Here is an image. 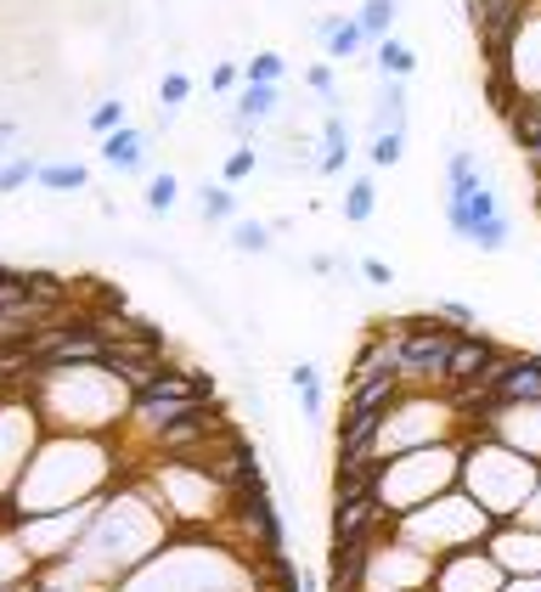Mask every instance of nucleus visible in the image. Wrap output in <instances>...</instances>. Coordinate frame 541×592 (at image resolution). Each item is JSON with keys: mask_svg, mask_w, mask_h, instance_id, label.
<instances>
[{"mask_svg": "<svg viewBox=\"0 0 541 592\" xmlns=\"http://www.w3.org/2000/svg\"><path fill=\"white\" fill-rule=\"evenodd\" d=\"M231 85H237V62L220 57L215 69H209V90H215V96H231Z\"/></svg>", "mask_w": 541, "mask_h": 592, "instance_id": "393cba45", "label": "nucleus"}, {"mask_svg": "<svg viewBox=\"0 0 541 592\" xmlns=\"http://www.w3.org/2000/svg\"><path fill=\"white\" fill-rule=\"evenodd\" d=\"M446 226H452V238L473 243L480 254H507V243H514V220H507L496 181L473 186V192H446Z\"/></svg>", "mask_w": 541, "mask_h": 592, "instance_id": "f03ea898", "label": "nucleus"}, {"mask_svg": "<svg viewBox=\"0 0 541 592\" xmlns=\"http://www.w3.org/2000/svg\"><path fill=\"white\" fill-rule=\"evenodd\" d=\"M288 384H293V389H311V384H322V367H316V361H293V367H288Z\"/></svg>", "mask_w": 541, "mask_h": 592, "instance_id": "bb28decb", "label": "nucleus"}, {"mask_svg": "<svg viewBox=\"0 0 541 592\" xmlns=\"http://www.w3.org/2000/svg\"><path fill=\"white\" fill-rule=\"evenodd\" d=\"M356 271H361V277H366L372 288H389V282H395V266H389V259H378V254H366Z\"/></svg>", "mask_w": 541, "mask_h": 592, "instance_id": "b1692460", "label": "nucleus"}, {"mask_svg": "<svg viewBox=\"0 0 541 592\" xmlns=\"http://www.w3.org/2000/svg\"><path fill=\"white\" fill-rule=\"evenodd\" d=\"M502 587H507L502 558L491 553V542H480V547H462V553L440 558L429 592H502Z\"/></svg>", "mask_w": 541, "mask_h": 592, "instance_id": "7ed1b4c3", "label": "nucleus"}, {"mask_svg": "<svg viewBox=\"0 0 541 592\" xmlns=\"http://www.w3.org/2000/svg\"><path fill=\"white\" fill-rule=\"evenodd\" d=\"M304 85H311L327 108H338V74H333V62H311V69H304Z\"/></svg>", "mask_w": 541, "mask_h": 592, "instance_id": "4be33fe9", "label": "nucleus"}, {"mask_svg": "<svg viewBox=\"0 0 541 592\" xmlns=\"http://www.w3.org/2000/svg\"><path fill=\"white\" fill-rule=\"evenodd\" d=\"M243 80H249V85H282V80H288L282 51H254V57H249V69H243Z\"/></svg>", "mask_w": 541, "mask_h": 592, "instance_id": "a211bd4d", "label": "nucleus"}, {"mask_svg": "<svg viewBox=\"0 0 541 592\" xmlns=\"http://www.w3.org/2000/svg\"><path fill=\"white\" fill-rule=\"evenodd\" d=\"M46 192H85L91 186V164H74V158H57V164H40V181Z\"/></svg>", "mask_w": 541, "mask_h": 592, "instance_id": "9b49d317", "label": "nucleus"}, {"mask_svg": "<svg viewBox=\"0 0 541 592\" xmlns=\"http://www.w3.org/2000/svg\"><path fill=\"white\" fill-rule=\"evenodd\" d=\"M187 96H192V80H187L181 69H169V74L158 80V102H164V113H176V108H187Z\"/></svg>", "mask_w": 541, "mask_h": 592, "instance_id": "412c9836", "label": "nucleus"}, {"mask_svg": "<svg viewBox=\"0 0 541 592\" xmlns=\"http://www.w3.org/2000/svg\"><path fill=\"white\" fill-rule=\"evenodd\" d=\"M530 197H536V215H541V176H536V192Z\"/></svg>", "mask_w": 541, "mask_h": 592, "instance_id": "cd10ccee", "label": "nucleus"}, {"mask_svg": "<svg viewBox=\"0 0 541 592\" xmlns=\"http://www.w3.org/2000/svg\"><path fill=\"white\" fill-rule=\"evenodd\" d=\"M197 204H203V220H209V226H231V220H237V192H231L226 181L197 186Z\"/></svg>", "mask_w": 541, "mask_h": 592, "instance_id": "4468645a", "label": "nucleus"}, {"mask_svg": "<svg viewBox=\"0 0 541 592\" xmlns=\"http://www.w3.org/2000/svg\"><path fill=\"white\" fill-rule=\"evenodd\" d=\"M147 147H153L147 130L124 124V130H113V136H101V164L119 170V176H142L147 170Z\"/></svg>", "mask_w": 541, "mask_h": 592, "instance_id": "39448f33", "label": "nucleus"}, {"mask_svg": "<svg viewBox=\"0 0 541 592\" xmlns=\"http://www.w3.org/2000/svg\"><path fill=\"white\" fill-rule=\"evenodd\" d=\"M176 197H181V181L169 176V170H153L147 176V192H142L147 215H169V209H176Z\"/></svg>", "mask_w": 541, "mask_h": 592, "instance_id": "dca6fc26", "label": "nucleus"}, {"mask_svg": "<svg viewBox=\"0 0 541 592\" xmlns=\"http://www.w3.org/2000/svg\"><path fill=\"white\" fill-rule=\"evenodd\" d=\"M400 158H406V130H378V136L366 142V164H372V170H395Z\"/></svg>", "mask_w": 541, "mask_h": 592, "instance_id": "2eb2a0df", "label": "nucleus"}, {"mask_svg": "<svg viewBox=\"0 0 541 592\" xmlns=\"http://www.w3.org/2000/svg\"><path fill=\"white\" fill-rule=\"evenodd\" d=\"M23 282H28V300H40L51 311H68L80 300V288H68V277H57V271H23Z\"/></svg>", "mask_w": 541, "mask_h": 592, "instance_id": "6e6552de", "label": "nucleus"}, {"mask_svg": "<svg viewBox=\"0 0 541 592\" xmlns=\"http://www.w3.org/2000/svg\"><path fill=\"white\" fill-rule=\"evenodd\" d=\"M496 407H541V355L507 350L496 373Z\"/></svg>", "mask_w": 541, "mask_h": 592, "instance_id": "20e7f679", "label": "nucleus"}, {"mask_svg": "<svg viewBox=\"0 0 541 592\" xmlns=\"http://www.w3.org/2000/svg\"><path fill=\"white\" fill-rule=\"evenodd\" d=\"M299 412H304V423H311V430H322V384L299 389Z\"/></svg>", "mask_w": 541, "mask_h": 592, "instance_id": "a878e982", "label": "nucleus"}, {"mask_svg": "<svg viewBox=\"0 0 541 592\" xmlns=\"http://www.w3.org/2000/svg\"><path fill=\"white\" fill-rule=\"evenodd\" d=\"M378 130H406V80H384L378 102H372V136Z\"/></svg>", "mask_w": 541, "mask_h": 592, "instance_id": "1a4fd4ad", "label": "nucleus"}, {"mask_svg": "<svg viewBox=\"0 0 541 592\" xmlns=\"http://www.w3.org/2000/svg\"><path fill=\"white\" fill-rule=\"evenodd\" d=\"M395 17H400V0H361V7H356V23H361V35L372 46L395 35Z\"/></svg>", "mask_w": 541, "mask_h": 592, "instance_id": "9d476101", "label": "nucleus"}, {"mask_svg": "<svg viewBox=\"0 0 541 592\" xmlns=\"http://www.w3.org/2000/svg\"><path fill=\"white\" fill-rule=\"evenodd\" d=\"M457 485L496 524H514L530 508L536 485H541V463H530L525 451H514L496 435H462V480Z\"/></svg>", "mask_w": 541, "mask_h": 592, "instance_id": "f257e3e1", "label": "nucleus"}, {"mask_svg": "<svg viewBox=\"0 0 541 592\" xmlns=\"http://www.w3.org/2000/svg\"><path fill=\"white\" fill-rule=\"evenodd\" d=\"M91 130H96V136H113V130H124V102H96L91 108Z\"/></svg>", "mask_w": 541, "mask_h": 592, "instance_id": "5701e85b", "label": "nucleus"}, {"mask_svg": "<svg viewBox=\"0 0 541 592\" xmlns=\"http://www.w3.org/2000/svg\"><path fill=\"white\" fill-rule=\"evenodd\" d=\"M28 181H40V158H7V164H0V192H23Z\"/></svg>", "mask_w": 541, "mask_h": 592, "instance_id": "6ab92c4d", "label": "nucleus"}, {"mask_svg": "<svg viewBox=\"0 0 541 592\" xmlns=\"http://www.w3.org/2000/svg\"><path fill=\"white\" fill-rule=\"evenodd\" d=\"M372 69H378L384 80H412V74H418V51L389 35V40L372 46Z\"/></svg>", "mask_w": 541, "mask_h": 592, "instance_id": "0eeeda50", "label": "nucleus"}, {"mask_svg": "<svg viewBox=\"0 0 541 592\" xmlns=\"http://www.w3.org/2000/svg\"><path fill=\"white\" fill-rule=\"evenodd\" d=\"M260 170V153H254V142H237L226 158H220V181L226 186H237V181H249Z\"/></svg>", "mask_w": 541, "mask_h": 592, "instance_id": "f3484780", "label": "nucleus"}, {"mask_svg": "<svg viewBox=\"0 0 541 592\" xmlns=\"http://www.w3.org/2000/svg\"><path fill=\"white\" fill-rule=\"evenodd\" d=\"M316 40H322V51H327V62H356L372 40L361 35V23H356V12L350 17H338V12H327V17H316Z\"/></svg>", "mask_w": 541, "mask_h": 592, "instance_id": "423d86ee", "label": "nucleus"}, {"mask_svg": "<svg viewBox=\"0 0 541 592\" xmlns=\"http://www.w3.org/2000/svg\"><path fill=\"white\" fill-rule=\"evenodd\" d=\"M338 209H345L350 226H366L372 215H378V186H372V176H356L345 186V197H338Z\"/></svg>", "mask_w": 541, "mask_h": 592, "instance_id": "ddd939ff", "label": "nucleus"}, {"mask_svg": "<svg viewBox=\"0 0 541 592\" xmlns=\"http://www.w3.org/2000/svg\"><path fill=\"white\" fill-rule=\"evenodd\" d=\"M434 316L446 322V327H457V334H480V316H473V305H468V300H440V305H434Z\"/></svg>", "mask_w": 541, "mask_h": 592, "instance_id": "aec40b11", "label": "nucleus"}, {"mask_svg": "<svg viewBox=\"0 0 541 592\" xmlns=\"http://www.w3.org/2000/svg\"><path fill=\"white\" fill-rule=\"evenodd\" d=\"M231 249H237V254H270V249H277V226L237 215V220H231Z\"/></svg>", "mask_w": 541, "mask_h": 592, "instance_id": "f8f14e48", "label": "nucleus"}]
</instances>
